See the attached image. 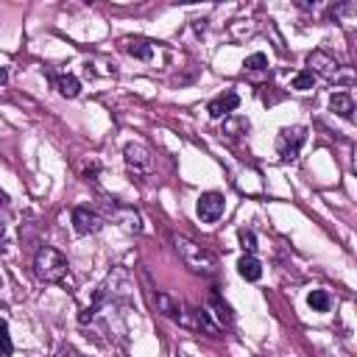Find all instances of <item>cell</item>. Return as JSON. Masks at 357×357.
Returning a JSON list of instances; mask_svg holds the SVG:
<instances>
[{
	"label": "cell",
	"instance_id": "1",
	"mask_svg": "<svg viewBox=\"0 0 357 357\" xmlns=\"http://www.w3.org/2000/svg\"><path fill=\"white\" fill-rule=\"evenodd\" d=\"M173 245H176L181 262H184L190 271H195V273H212V271H215V257H212V251H206L204 245L192 243V240L184 237V234H176V237H173Z\"/></svg>",
	"mask_w": 357,
	"mask_h": 357
},
{
	"label": "cell",
	"instance_id": "2",
	"mask_svg": "<svg viewBox=\"0 0 357 357\" xmlns=\"http://www.w3.org/2000/svg\"><path fill=\"white\" fill-rule=\"evenodd\" d=\"M33 273L39 282H64L67 276V259L53 245H42L33 257Z\"/></svg>",
	"mask_w": 357,
	"mask_h": 357
},
{
	"label": "cell",
	"instance_id": "3",
	"mask_svg": "<svg viewBox=\"0 0 357 357\" xmlns=\"http://www.w3.org/2000/svg\"><path fill=\"white\" fill-rule=\"evenodd\" d=\"M123 159H126V167L134 173V176H148L153 173V153L148 145L142 142H128L126 151H123Z\"/></svg>",
	"mask_w": 357,
	"mask_h": 357
},
{
	"label": "cell",
	"instance_id": "4",
	"mask_svg": "<svg viewBox=\"0 0 357 357\" xmlns=\"http://www.w3.org/2000/svg\"><path fill=\"white\" fill-rule=\"evenodd\" d=\"M304 142H307V128H304V126H290V128H284V131L279 134L276 151H279L282 159H296Z\"/></svg>",
	"mask_w": 357,
	"mask_h": 357
},
{
	"label": "cell",
	"instance_id": "5",
	"mask_svg": "<svg viewBox=\"0 0 357 357\" xmlns=\"http://www.w3.org/2000/svg\"><path fill=\"white\" fill-rule=\"evenodd\" d=\"M195 209H198V218H201L204 223H218V220L223 218V209H226V198H223L220 192L209 190V192H204V195L198 198Z\"/></svg>",
	"mask_w": 357,
	"mask_h": 357
},
{
	"label": "cell",
	"instance_id": "6",
	"mask_svg": "<svg viewBox=\"0 0 357 357\" xmlns=\"http://www.w3.org/2000/svg\"><path fill=\"white\" fill-rule=\"evenodd\" d=\"M123 50H126L128 56H134V59L145 61V64H156V56L162 53L159 42L139 39V36H128V39H123Z\"/></svg>",
	"mask_w": 357,
	"mask_h": 357
},
{
	"label": "cell",
	"instance_id": "7",
	"mask_svg": "<svg viewBox=\"0 0 357 357\" xmlns=\"http://www.w3.org/2000/svg\"><path fill=\"white\" fill-rule=\"evenodd\" d=\"M307 70H310L312 75H321V78L332 81V78H337L340 64H337V59L329 56L326 50H312V53L307 56Z\"/></svg>",
	"mask_w": 357,
	"mask_h": 357
},
{
	"label": "cell",
	"instance_id": "8",
	"mask_svg": "<svg viewBox=\"0 0 357 357\" xmlns=\"http://www.w3.org/2000/svg\"><path fill=\"white\" fill-rule=\"evenodd\" d=\"M106 212L114 223H120L123 229L128 231H142V218L134 206H126V204H117V201H106Z\"/></svg>",
	"mask_w": 357,
	"mask_h": 357
},
{
	"label": "cell",
	"instance_id": "9",
	"mask_svg": "<svg viewBox=\"0 0 357 357\" xmlns=\"http://www.w3.org/2000/svg\"><path fill=\"white\" fill-rule=\"evenodd\" d=\"M73 229L78 234H95L103 229V218L89 206H75L73 209Z\"/></svg>",
	"mask_w": 357,
	"mask_h": 357
},
{
	"label": "cell",
	"instance_id": "10",
	"mask_svg": "<svg viewBox=\"0 0 357 357\" xmlns=\"http://www.w3.org/2000/svg\"><path fill=\"white\" fill-rule=\"evenodd\" d=\"M206 312H209V318L223 329V326H231V321H234V315H231V307L220 298V293H209V298H206V307H204Z\"/></svg>",
	"mask_w": 357,
	"mask_h": 357
},
{
	"label": "cell",
	"instance_id": "11",
	"mask_svg": "<svg viewBox=\"0 0 357 357\" xmlns=\"http://www.w3.org/2000/svg\"><path fill=\"white\" fill-rule=\"evenodd\" d=\"M240 106V98H237V92H223V95H218L215 100H209V106H206V112H209V117H215V120H220V117H229L234 109Z\"/></svg>",
	"mask_w": 357,
	"mask_h": 357
},
{
	"label": "cell",
	"instance_id": "12",
	"mask_svg": "<svg viewBox=\"0 0 357 357\" xmlns=\"http://www.w3.org/2000/svg\"><path fill=\"white\" fill-rule=\"evenodd\" d=\"M156 310L173 321H184V304L167 293H156Z\"/></svg>",
	"mask_w": 357,
	"mask_h": 357
},
{
	"label": "cell",
	"instance_id": "13",
	"mask_svg": "<svg viewBox=\"0 0 357 357\" xmlns=\"http://www.w3.org/2000/svg\"><path fill=\"white\" fill-rule=\"evenodd\" d=\"M329 106H332L335 114H340V117H346V120H351V114H354V100H351L349 92H332Z\"/></svg>",
	"mask_w": 357,
	"mask_h": 357
},
{
	"label": "cell",
	"instance_id": "14",
	"mask_svg": "<svg viewBox=\"0 0 357 357\" xmlns=\"http://www.w3.org/2000/svg\"><path fill=\"white\" fill-rule=\"evenodd\" d=\"M237 271H240V276H243V279L257 282V279L262 276V262H259L254 254H245V257L237 262Z\"/></svg>",
	"mask_w": 357,
	"mask_h": 357
},
{
	"label": "cell",
	"instance_id": "15",
	"mask_svg": "<svg viewBox=\"0 0 357 357\" xmlns=\"http://www.w3.org/2000/svg\"><path fill=\"white\" fill-rule=\"evenodd\" d=\"M56 86H59V92L64 98H78V92H81V81L75 75H70V73H59L56 75Z\"/></svg>",
	"mask_w": 357,
	"mask_h": 357
},
{
	"label": "cell",
	"instance_id": "16",
	"mask_svg": "<svg viewBox=\"0 0 357 357\" xmlns=\"http://www.w3.org/2000/svg\"><path fill=\"white\" fill-rule=\"evenodd\" d=\"M307 304H310L315 312H329L332 298H329V293H326V290H312V293L307 296Z\"/></svg>",
	"mask_w": 357,
	"mask_h": 357
},
{
	"label": "cell",
	"instance_id": "17",
	"mask_svg": "<svg viewBox=\"0 0 357 357\" xmlns=\"http://www.w3.org/2000/svg\"><path fill=\"white\" fill-rule=\"evenodd\" d=\"M192 315H195V321H192V324H195L198 329H204L206 335H218V332H220V326L209 318V312H206V310H192Z\"/></svg>",
	"mask_w": 357,
	"mask_h": 357
},
{
	"label": "cell",
	"instance_id": "18",
	"mask_svg": "<svg viewBox=\"0 0 357 357\" xmlns=\"http://www.w3.org/2000/svg\"><path fill=\"white\" fill-rule=\"evenodd\" d=\"M14 354V343L8 335V324L0 318V357H11Z\"/></svg>",
	"mask_w": 357,
	"mask_h": 357
},
{
	"label": "cell",
	"instance_id": "19",
	"mask_svg": "<svg viewBox=\"0 0 357 357\" xmlns=\"http://www.w3.org/2000/svg\"><path fill=\"white\" fill-rule=\"evenodd\" d=\"M312 86H315V75H312L310 70H301V73L293 75V89L307 92V89H312Z\"/></svg>",
	"mask_w": 357,
	"mask_h": 357
},
{
	"label": "cell",
	"instance_id": "20",
	"mask_svg": "<svg viewBox=\"0 0 357 357\" xmlns=\"http://www.w3.org/2000/svg\"><path fill=\"white\" fill-rule=\"evenodd\" d=\"M243 67H245V70H251V73H259V70H265V67H268V56H265V53H251V56H245Z\"/></svg>",
	"mask_w": 357,
	"mask_h": 357
},
{
	"label": "cell",
	"instance_id": "21",
	"mask_svg": "<svg viewBox=\"0 0 357 357\" xmlns=\"http://www.w3.org/2000/svg\"><path fill=\"white\" fill-rule=\"evenodd\" d=\"M240 245L245 248V254H254L257 251V237L251 229H240Z\"/></svg>",
	"mask_w": 357,
	"mask_h": 357
},
{
	"label": "cell",
	"instance_id": "22",
	"mask_svg": "<svg viewBox=\"0 0 357 357\" xmlns=\"http://www.w3.org/2000/svg\"><path fill=\"white\" fill-rule=\"evenodd\" d=\"M237 131H248V120H226V134H231V137H237Z\"/></svg>",
	"mask_w": 357,
	"mask_h": 357
},
{
	"label": "cell",
	"instance_id": "23",
	"mask_svg": "<svg viewBox=\"0 0 357 357\" xmlns=\"http://www.w3.org/2000/svg\"><path fill=\"white\" fill-rule=\"evenodd\" d=\"M6 81H8V73H6V70H3V67H0V86H3V84H6Z\"/></svg>",
	"mask_w": 357,
	"mask_h": 357
},
{
	"label": "cell",
	"instance_id": "24",
	"mask_svg": "<svg viewBox=\"0 0 357 357\" xmlns=\"http://www.w3.org/2000/svg\"><path fill=\"white\" fill-rule=\"evenodd\" d=\"M56 357H70V349H59V351H56Z\"/></svg>",
	"mask_w": 357,
	"mask_h": 357
},
{
	"label": "cell",
	"instance_id": "25",
	"mask_svg": "<svg viewBox=\"0 0 357 357\" xmlns=\"http://www.w3.org/2000/svg\"><path fill=\"white\" fill-rule=\"evenodd\" d=\"M0 204H8V195H6L3 190H0Z\"/></svg>",
	"mask_w": 357,
	"mask_h": 357
},
{
	"label": "cell",
	"instance_id": "26",
	"mask_svg": "<svg viewBox=\"0 0 357 357\" xmlns=\"http://www.w3.org/2000/svg\"><path fill=\"white\" fill-rule=\"evenodd\" d=\"M3 234H6V220L0 218V237H3Z\"/></svg>",
	"mask_w": 357,
	"mask_h": 357
}]
</instances>
